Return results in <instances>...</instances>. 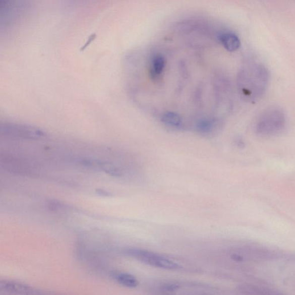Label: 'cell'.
<instances>
[{
    "mask_svg": "<svg viewBox=\"0 0 295 295\" xmlns=\"http://www.w3.org/2000/svg\"><path fill=\"white\" fill-rule=\"evenodd\" d=\"M125 253L153 267L168 270H175L181 268V266L176 262L146 250L131 249L127 250Z\"/></svg>",
    "mask_w": 295,
    "mask_h": 295,
    "instance_id": "cell-3",
    "label": "cell"
},
{
    "mask_svg": "<svg viewBox=\"0 0 295 295\" xmlns=\"http://www.w3.org/2000/svg\"><path fill=\"white\" fill-rule=\"evenodd\" d=\"M219 40L226 50L234 52L239 49L241 47V40L235 34L227 32L222 34L219 36Z\"/></svg>",
    "mask_w": 295,
    "mask_h": 295,
    "instance_id": "cell-5",
    "label": "cell"
},
{
    "mask_svg": "<svg viewBox=\"0 0 295 295\" xmlns=\"http://www.w3.org/2000/svg\"><path fill=\"white\" fill-rule=\"evenodd\" d=\"M285 125L284 111L279 107H272L266 109L258 119L256 132L262 136H273L283 131Z\"/></svg>",
    "mask_w": 295,
    "mask_h": 295,
    "instance_id": "cell-2",
    "label": "cell"
},
{
    "mask_svg": "<svg viewBox=\"0 0 295 295\" xmlns=\"http://www.w3.org/2000/svg\"><path fill=\"white\" fill-rule=\"evenodd\" d=\"M165 66V60L163 55L157 54L153 56L149 70L151 79L153 81L159 82L161 80Z\"/></svg>",
    "mask_w": 295,
    "mask_h": 295,
    "instance_id": "cell-4",
    "label": "cell"
},
{
    "mask_svg": "<svg viewBox=\"0 0 295 295\" xmlns=\"http://www.w3.org/2000/svg\"><path fill=\"white\" fill-rule=\"evenodd\" d=\"M96 35L95 34H91L90 36V37L88 38L87 41L86 43H85L84 46L82 47V50L85 49L88 46L90 45V44L92 42L94 41V39L96 38Z\"/></svg>",
    "mask_w": 295,
    "mask_h": 295,
    "instance_id": "cell-11",
    "label": "cell"
},
{
    "mask_svg": "<svg viewBox=\"0 0 295 295\" xmlns=\"http://www.w3.org/2000/svg\"><path fill=\"white\" fill-rule=\"evenodd\" d=\"M163 123L173 127H180L182 124V120L180 116L176 113L168 112L163 114L162 118Z\"/></svg>",
    "mask_w": 295,
    "mask_h": 295,
    "instance_id": "cell-9",
    "label": "cell"
},
{
    "mask_svg": "<svg viewBox=\"0 0 295 295\" xmlns=\"http://www.w3.org/2000/svg\"><path fill=\"white\" fill-rule=\"evenodd\" d=\"M115 278L119 283L129 288H135L139 284L136 278L128 273H119L115 275Z\"/></svg>",
    "mask_w": 295,
    "mask_h": 295,
    "instance_id": "cell-8",
    "label": "cell"
},
{
    "mask_svg": "<svg viewBox=\"0 0 295 295\" xmlns=\"http://www.w3.org/2000/svg\"><path fill=\"white\" fill-rule=\"evenodd\" d=\"M0 290H6L10 293H29L32 289L27 285L12 281L2 282Z\"/></svg>",
    "mask_w": 295,
    "mask_h": 295,
    "instance_id": "cell-6",
    "label": "cell"
},
{
    "mask_svg": "<svg viewBox=\"0 0 295 295\" xmlns=\"http://www.w3.org/2000/svg\"><path fill=\"white\" fill-rule=\"evenodd\" d=\"M179 288V285H167L164 286V289L167 290H173Z\"/></svg>",
    "mask_w": 295,
    "mask_h": 295,
    "instance_id": "cell-12",
    "label": "cell"
},
{
    "mask_svg": "<svg viewBox=\"0 0 295 295\" xmlns=\"http://www.w3.org/2000/svg\"><path fill=\"white\" fill-rule=\"evenodd\" d=\"M248 292V294H280L277 290L264 285H249L245 286L243 289Z\"/></svg>",
    "mask_w": 295,
    "mask_h": 295,
    "instance_id": "cell-7",
    "label": "cell"
},
{
    "mask_svg": "<svg viewBox=\"0 0 295 295\" xmlns=\"http://www.w3.org/2000/svg\"><path fill=\"white\" fill-rule=\"evenodd\" d=\"M215 127V121L212 120H201L197 125V131L203 134H208L212 132Z\"/></svg>",
    "mask_w": 295,
    "mask_h": 295,
    "instance_id": "cell-10",
    "label": "cell"
},
{
    "mask_svg": "<svg viewBox=\"0 0 295 295\" xmlns=\"http://www.w3.org/2000/svg\"><path fill=\"white\" fill-rule=\"evenodd\" d=\"M269 75L262 65L255 64L246 68L240 72L239 87L244 98L250 102L262 98L267 90Z\"/></svg>",
    "mask_w": 295,
    "mask_h": 295,
    "instance_id": "cell-1",
    "label": "cell"
}]
</instances>
